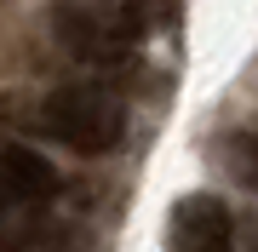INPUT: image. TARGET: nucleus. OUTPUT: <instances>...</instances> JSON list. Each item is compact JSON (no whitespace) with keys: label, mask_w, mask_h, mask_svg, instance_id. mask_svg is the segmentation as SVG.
<instances>
[{"label":"nucleus","mask_w":258,"mask_h":252,"mask_svg":"<svg viewBox=\"0 0 258 252\" xmlns=\"http://www.w3.org/2000/svg\"><path fill=\"white\" fill-rule=\"evenodd\" d=\"M172 252H235V224L218 195H184L166 224Z\"/></svg>","instance_id":"nucleus-2"},{"label":"nucleus","mask_w":258,"mask_h":252,"mask_svg":"<svg viewBox=\"0 0 258 252\" xmlns=\"http://www.w3.org/2000/svg\"><path fill=\"white\" fill-rule=\"evenodd\" d=\"M40 121L57 143H69L75 155H109L126 132V109L109 86H92V80H75V86H57L40 109Z\"/></svg>","instance_id":"nucleus-1"},{"label":"nucleus","mask_w":258,"mask_h":252,"mask_svg":"<svg viewBox=\"0 0 258 252\" xmlns=\"http://www.w3.org/2000/svg\"><path fill=\"white\" fill-rule=\"evenodd\" d=\"M224 166H230V178H235L241 189L258 195V126L252 132H235V138L224 143Z\"/></svg>","instance_id":"nucleus-4"},{"label":"nucleus","mask_w":258,"mask_h":252,"mask_svg":"<svg viewBox=\"0 0 258 252\" xmlns=\"http://www.w3.org/2000/svg\"><path fill=\"white\" fill-rule=\"evenodd\" d=\"M0 189H6V201L35 206L57 189V166L40 149H29V143H6L0 149Z\"/></svg>","instance_id":"nucleus-3"}]
</instances>
